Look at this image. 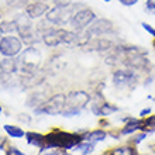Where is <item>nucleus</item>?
I'll return each instance as SVG.
<instances>
[{
    "mask_svg": "<svg viewBox=\"0 0 155 155\" xmlns=\"http://www.w3.org/2000/svg\"><path fill=\"white\" fill-rule=\"evenodd\" d=\"M99 126L102 127V128H104V127H109V121L106 120V117H102V120L99 121Z\"/></svg>",
    "mask_w": 155,
    "mask_h": 155,
    "instance_id": "nucleus-32",
    "label": "nucleus"
},
{
    "mask_svg": "<svg viewBox=\"0 0 155 155\" xmlns=\"http://www.w3.org/2000/svg\"><path fill=\"white\" fill-rule=\"evenodd\" d=\"M145 12L151 16H155V0H147L145 2Z\"/></svg>",
    "mask_w": 155,
    "mask_h": 155,
    "instance_id": "nucleus-27",
    "label": "nucleus"
},
{
    "mask_svg": "<svg viewBox=\"0 0 155 155\" xmlns=\"http://www.w3.org/2000/svg\"><path fill=\"white\" fill-rule=\"evenodd\" d=\"M137 131H145V126H144V120L143 118H135L133 117L130 121H127L123 124L121 130L118 131L120 135H133Z\"/></svg>",
    "mask_w": 155,
    "mask_h": 155,
    "instance_id": "nucleus-13",
    "label": "nucleus"
},
{
    "mask_svg": "<svg viewBox=\"0 0 155 155\" xmlns=\"http://www.w3.org/2000/svg\"><path fill=\"white\" fill-rule=\"evenodd\" d=\"M151 109L150 107H147V109H143V110L140 111V118H144V117H147V116L151 114Z\"/></svg>",
    "mask_w": 155,
    "mask_h": 155,
    "instance_id": "nucleus-31",
    "label": "nucleus"
},
{
    "mask_svg": "<svg viewBox=\"0 0 155 155\" xmlns=\"http://www.w3.org/2000/svg\"><path fill=\"white\" fill-rule=\"evenodd\" d=\"M134 135V134H133ZM148 137V133L147 131H143V133H140V134H135L134 137H131L130 140H128V144H133V145H138L140 143H143L144 140H147Z\"/></svg>",
    "mask_w": 155,
    "mask_h": 155,
    "instance_id": "nucleus-24",
    "label": "nucleus"
},
{
    "mask_svg": "<svg viewBox=\"0 0 155 155\" xmlns=\"http://www.w3.org/2000/svg\"><path fill=\"white\" fill-rule=\"evenodd\" d=\"M90 96L85 90H72L66 94V102L65 107L62 110L61 116L62 117H75L82 113L83 109L89 106L90 103Z\"/></svg>",
    "mask_w": 155,
    "mask_h": 155,
    "instance_id": "nucleus-3",
    "label": "nucleus"
},
{
    "mask_svg": "<svg viewBox=\"0 0 155 155\" xmlns=\"http://www.w3.org/2000/svg\"><path fill=\"white\" fill-rule=\"evenodd\" d=\"M76 151L81 152V155H90L92 152L94 151V144L93 143H89V141H82L74 148Z\"/></svg>",
    "mask_w": 155,
    "mask_h": 155,
    "instance_id": "nucleus-22",
    "label": "nucleus"
},
{
    "mask_svg": "<svg viewBox=\"0 0 155 155\" xmlns=\"http://www.w3.org/2000/svg\"><path fill=\"white\" fill-rule=\"evenodd\" d=\"M107 138V131H104L103 128H96V130H87L83 134V141H89V143H102Z\"/></svg>",
    "mask_w": 155,
    "mask_h": 155,
    "instance_id": "nucleus-16",
    "label": "nucleus"
},
{
    "mask_svg": "<svg viewBox=\"0 0 155 155\" xmlns=\"http://www.w3.org/2000/svg\"><path fill=\"white\" fill-rule=\"evenodd\" d=\"M82 141H83V134L78 133V131L69 133V131H64L59 128H54L45 134V143L40 148V151L51 150V148H59V150L71 151Z\"/></svg>",
    "mask_w": 155,
    "mask_h": 155,
    "instance_id": "nucleus-1",
    "label": "nucleus"
},
{
    "mask_svg": "<svg viewBox=\"0 0 155 155\" xmlns=\"http://www.w3.org/2000/svg\"><path fill=\"white\" fill-rule=\"evenodd\" d=\"M141 27H143V28L145 30V31H147L150 35H152V37L155 38V28L152 27L151 24H148V23H141Z\"/></svg>",
    "mask_w": 155,
    "mask_h": 155,
    "instance_id": "nucleus-28",
    "label": "nucleus"
},
{
    "mask_svg": "<svg viewBox=\"0 0 155 155\" xmlns=\"http://www.w3.org/2000/svg\"><path fill=\"white\" fill-rule=\"evenodd\" d=\"M118 110H120V109H118L117 106H114V104L109 103L107 100H104L99 107H96V109H93V110H90V111H92L94 116H97V117H109V116L117 113Z\"/></svg>",
    "mask_w": 155,
    "mask_h": 155,
    "instance_id": "nucleus-15",
    "label": "nucleus"
},
{
    "mask_svg": "<svg viewBox=\"0 0 155 155\" xmlns=\"http://www.w3.org/2000/svg\"><path fill=\"white\" fill-rule=\"evenodd\" d=\"M113 30H114L113 21H110L109 18H96L85 31L93 38V37H103V35L111 34Z\"/></svg>",
    "mask_w": 155,
    "mask_h": 155,
    "instance_id": "nucleus-10",
    "label": "nucleus"
},
{
    "mask_svg": "<svg viewBox=\"0 0 155 155\" xmlns=\"http://www.w3.org/2000/svg\"><path fill=\"white\" fill-rule=\"evenodd\" d=\"M0 72L3 74H8V75H14L17 72H20V64H18V59L17 58H8L4 57L2 61H0Z\"/></svg>",
    "mask_w": 155,
    "mask_h": 155,
    "instance_id": "nucleus-14",
    "label": "nucleus"
},
{
    "mask_svg": "<svg viewBox=\"0 0 155 155\" xmlns=\"http://www.w3.org/2000/svg\"><path fill=\"white\" fill-rule=\"evenodd\" d=\"M18 120H24V121H30L31 118H30V116H28V114H24V113H23V114L18 116Z\"/></svg>",
    "mask_w": 155,
    "mask_h": 155,
    "instance_id": "nucleus-33",
    "label": "nucleus"
},
{
    "mask_svg": "<svg viewBox=\"0 0 155 155\" xmlns=\"http://www.w3.org/2000/svg\"><path fill=\"white\" fill-rule=\"evenodd\" d=\"M49 8L51 7L47 2H30L24 7V14L30 20H38L41 17H45Z\"/></svg>",
    "mask_w": 155,
    "mask_h": 155,
    "instance_id": "nucleus-11",
    "label": "nucleus"
},
{
    "mask_svg": "<svg viewBox=\"0 0 155 155\" xmlns=\"http://www.w3.org/2000/svg\"><path fill=\"white\" fill-rule=\"evenodd\" d=\"M85 47H89L90 51H96V52H109L114 48V42L104 37H93Z\"/></svg>",
    "mask_w": 155,
    "mask_h": 155,
    "instance_id": "nucleus-12",
    "label": "nucleus"
},
{
    "mask_svg": "<svg viewBox=\"0 0 155 155\" xmlns=\"http://www.w3.org/2000/svg\"><path fill=\"white\" fill-rule=\"evenodd\" d=\"M2 37H3V35H2V34H0V38H2Z\"/></svg>",
    "mask_w": 155,
    "mask_h": 155,
    "instance_id": "nucleus-37",
    "label": "nucleus"
},
{
    "mask_svg": "<svg viewBox=\"0 0 155 155\" xmlns=\"http://www.w3.org/2000/svg\"><path fill=\"white\" fill-rule=\"evenodd\" d=\"M47 96H44V93H40V92H34L31 96H30L28 99H27V106L28 107H33V109H35V107H38L40 104H42V103L47 100Z\"/></svg>",
    "mask_w": 155,
    "mask_h": 155,
    "instance_id": "nucleus-21",
    "label": "nucleus"
},
{
    "mask_svg": "<svg viewBox=\"0 0 155 155\" xmlns=\"http://www.w3.org/2000/svg\"><path fill=\"white\" fill-rule=\"evenodd\" d=\"M103 2H104V3H110L111 0H103Z\"/></svg>",
    "mask_w": 155,
    "mask_h": 155,
    "instance_id": "nucleus-34",
    "label": "nucleus"
},
{
    "mask_svg": "<svg viewBox=\"0 0 155 155\" xmlns=\"http://www.w3.org/2000/svg\"><path fill=\"white\" fill-rule=\"evenodd\" d=\"M25 141L28 145L35 148H41L45 143V134H41L37 131H25Z\"/></svg>",
    "mask_w": 155,
    "mask_h": 155,
    "instance_id": "nucleus-17",
    "label": "nucleus"
},
{
    "mask_svg": "<svg viewBox=\"0 0 155 155\" xmlns=\"http://www.w3.org/2000/svg\"><path fill=\"white\" fill-rule=\"evenodd\" d=\"M66 102V94L65 93H57L48 97L42 104H40L38 107L33 109L35 116H61L64 107H65Z\"/></svg>",
    "mask_w": 155,
    "mask_h": 155,
    "instance_id": "nucleus-5",
    "label": "nucleus"
},
{
    "mask_svg": "<svg viewBox=\"0 0 155 155\" xmlns=\"http://www.w3.org/2000/svg\"><path fill=\"white\" fill-rule=\"evenodd\" d=\"M0 21H2V13H0Z\"/></svg>",
    "mask_w": 155,
    "mask_h": 155,
    "instance_id": "nucleus-36",
    "label": "nucleus"
},
{
    "mask_svg": "<svg viewBox=\"0 0 155 155\" xmlns=\"http://www.w3.org/2000/svg\"><path fill=\"white\" fill-rule=\"evenodd\" d=\"M2 111H3V107H2V104H0V114H2Z\"/></svg>",
    "mask_w": 155,
    "mask_h": 155,
    "instance_id": "nucleus-35",
    "label": "nucleus"
},
{
    "mask_svg": "<svg viewBox=\"0 0 155 155\" xmlns=\"http://www.w3.org/2000/svg\"><path fill=\"white\" fill-rule=\"evenodd\" d=\"M82 7L85 6H79L78 3H72L68 0H61L48 10V13L45 14V20L55 27H65L66 24H69L74 13Z\"/></svg>",
    "mask_w": 155,
    "mask_h": 155,
    "instance_id": "nucleus-2",
    "label": "nucleus"
},
{
    "mask_svg": "<svg viewBox=\"0 0 155 155\" xmlns=\"http://www.w3.org/2000/svg\"><path fill=\"white\" fill-rule=\"evenodd\" d=\"M24 48V42L16 35H3L0 38V54L3 57H17Z\"/></svg>",
    "mask_w": 155,
    "mask_h": 155,
    "instance_id": "nucleus-9",
    "label": "nucleus"
},
{
    "mask_svg": "<svg viewBox=\"0 0 155 155\" xmlns=\"http://www.w3.org/2000/svg\"><path fill=\"white\" fill-rule=\"evenodd\" d=\"M154 47H155V42H154Z\"/></svg>",
    "mask_w": 155,
    "mask_h": 155,
    "instance_id": "nucleus-38",
    "label": "nucleus"
},
{
    "mask_svg": "<svg viewBox=\"0 0 155 155\" xmlns=\"http://www.w3.org/2000/svg\"><path fill=\"white\" fill-rule=\"evenodd\" d=\"M16 21L18 23V30L17 33L20 35V40L24 42V45H35L37 42L41 41V35L37 31V28L31 24V20L25 14H21L16 18Z\"/></svg>",
    "mask_w": 155,
    "mask_h": 155,
    "instance_id": "nucleus-6",
    "label": "nucleus"
},
{
    "mask_svg": "<svg viewBox=\"0 0 155 155\" xmlns=\"http://www.w3.org/2000/svg\"><path fill=\"white\" fill-rule=\"evenodd\" d=\"M117 2L123 6H126V7H131V6H135L140 0H117Z\"/></svg>",
    "mask_w": 155,
    "mask_h": 155,
    "instance_id": "nucleus-29",
    "label": "nucleus"
},
{
    "mask_svg": "<svg viewBox=\"0 0 155 155\" xmlns=\"http://www.w3.org/2000/svg\"><path fill=\"white\" fill-rule=\"evenodd\" d=\"M3 130L4 133L7 134V137L10 138H14V140H20V138H24L25 137V131L18 126H13V124H4L3 126Z\"/></svg>",
    "mask_w": 155,
    "mask_h": 155,
    "instance_id": "nucleus-19",
    "label": "nucleus"
},
{
    "mask_svg": "<svg viewBox=\"0 0 155 155\" xmlns=\"http://www.w3.org/2000/svg\"><path fill=\"white\" fill-rule=\"evenodd\" d=\"M7 141H8L7 137H3V135H0V151H3L4 148H6V145H7Z\"/></svg>",
    "mask_w": 155,
    "mask_h": 155,
    "instance_id": "nucleus-30",
    "label": "nucleus"
},
{
    "mask_svg": "<svg viewBox=\"0 0 155 155\" xmlns=\"http://www.w3.org/2000/svg\"><path fill=\"white\" fill-rule=\"evenodd\" d=\"M104 155H140V152L137 145L127 144V145H121V147H116L113 150H109Z\"/></svg>",
    "mask_w": 155,
    "mask_h": 155,
    "instance_id": "nucleus-18",
    "label": "nucleus"
},
{
    "mask_svg": "<svg viewBox=\"0 0 155 155\" xmlns=\"http://www.w3.org/2000/svg\"><path fill=\"white\" fill-rule=\"evenodd\" d=\"M18 64H20V72L25 76L28 75H34L35 71L38 69V66L41 64V52L40 49L35 47H28V48L23 49L18 54Z\"/></svg>",
    "mask_w": 155,
    "mask_h": 155,
    "instance_id": "nucleus-4",
    "label": "nucleus"
},
{
    "mask_svg": "<svg viewBox=\"0 0 155 155\" xmlns=\"http://www.w3.org/2000/svg\"><path fill=\"white\" fill-rule=\"evenodd\" d=\"M4 155H25V154L21 151L20 148L14 147V145H8V147L6 148V152H4Z\"/></svg>",
    "mask_w": 155,
    "mask_h": 155,
    "instance_id": "nucleus-26",
    "label": "nucleus"
},
{
    "mask_svg": "<svg viewBox=\"0 0 155 155\" xmlns=\"http://www.w3.org/2000/svg\"><path fill=\"white\" fill-rule=\"evenodd\" d=\"M140 74L137 71L131 69V68H120L116 69L111 75V82L114 87L117 89H126V87H133L138 83Z\"/></svg>",
    "mask_w": 155,
    "mask_h": 155,
    "instance_id": "nucleus-7",
    "label": "nucleus"
},
{
    "mask_svg": "<svg viewBox=\"0 0 155 155\" xmlns=\"http://www.w3.org/2000/svg\"><path fill=\"white\" fill-rule=\"evenodd\" d=\"M96 13L89 7H82L74 13V16L69 21V25L74 31H85L94 20H96Z\"/></svg>",
    "mask_w": 155,
    "mask_h": 155,
    "instance_id": "nucleus-8",
    "label": "nucleus"
},
{
    "mask_svg": "<svg viewBox=\"0 0 155 155\" xmlns=\"http://www.w3.org/2000/svg\"><path fill=\"white\" fill-rule=\"evenodd\" d=\"M144 126H145V131L147 133H154L155 131V114H150L147 117H144Z\"/></svg>",
    "mask_w": 155,
    "mask_h": 155,
    "instance_id": "nucleus-23",
    "label": "nucleus"
},
{
    "mask_svg": "<svg viewBox=\"0 0 155 155\" xmlns=\"http://www.w3.org/2000/svg\"><path fill=\"white\" fill-rule=\"evenodd\" d=\"M18 30V23L14 20H4V21H0V34H13V33H17Z\"/></svg>",
    "mask_w": 155,
    "mask_h": 155,
    "instance_id": "nucleus-20",
    "label": "nucleus"
},
{
    "mask_svg": "<svg viewBox=\"0 0 155 155\" xmlns=\"http://www.w3.org/2000/svg\"><path fill=\"white\" fill-rule=\"evenodd\" d=\"M38 155H69L68 151L65 150H59V148H51V150H44V151H40Z\"/></svg>",
    "mask_w": 155,
    "mask_h": 155,
    "instance_id": "nucleus-25",
    "label": "nucleus"
}]
</instances>
